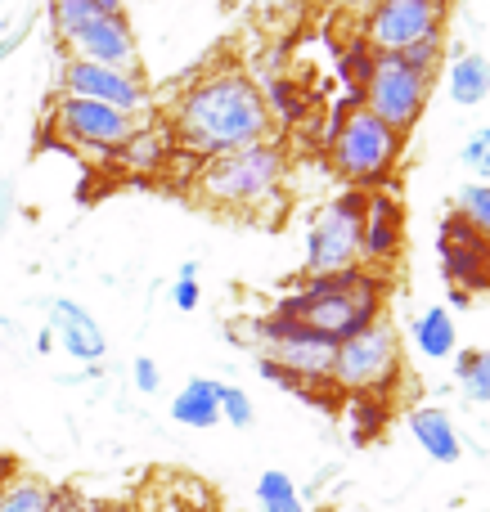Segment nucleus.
I'll return each mask as SVG.
<instances>
[{"label":"nucleus","instance_id":"1","mask_svg":"<svg viewBox=\"0 0 490 512\" xmlns=\"http://www.w3.org/2000/svg\"><path fill=\"white\" fill-rule=\"evenodd\" d=\"M171 131H176L180 149L198 153V158H221V153L275 140L270 135L275 122L266 113L261 86L239 68H216L180 90L176 108H171Z\"/></svg>","mask_w":490,"mask_h":512},{"label":"nucleus","instance_id":"2","mask_svg":"<svg viewBox=\"0 0 490 512\" xmlns=\"http://www.w3.org/2000/svg\"><path fill=\"white\" fill-rule=\"evenodd\" d=\"M270 315L293 319L297 328H306V333L338 346L383 315V274L365 270V265L342 270V274H311V279L297 292H288Z\"/></svg>","mask_w":490,"mask_h":512},{"label":"nucleus","instance_id":"3","mask_svg":"<svg viewBox=\"0 0 490 512\" xmlns=\"http://www.w3.org/2000/svg\"><path fill=\"white\" fill-rule=\"evenodd\" d=\"M405 149V135H396L387 122H378L360 99H347L338 117L329 126V153H333V167L347 185H356L360 194L369 189H383L392 180L396 162H401Z\"/></svg>","mask_w":490,"mask_h":512},{"label":"nucleus","instance_id":"4","mask_svg":"<svg viewBox=\"0 0 490 512\" xmlns=\"http://www.w3.org/2000/svg\"><path fill=\"white\" fill-rule=\"evenodd\" d=\"M284 171H288V158L275 140L248 144V149H234L203 162L198 198L212 207H225V212H248V207H261L279 194Z\"/></svg>","mask_w":490,"mask_h":512},{"label":"nucleus","instance_id":"5","mask_svg":"<svg viewBox=\"0 0 490 512\" xmlns=\"http://www.w3.org/2000/svg\"><path fill=\"white\" fill-rule=\"evenodd\" d=\"M401 333L387 315H378L369 328H360L356 337L338 342L333 351V391H347V396H383L392 391V382L401 378Z\"/></svg>","mask_w":490,"mask_h":512},{"label":"nucleus","instance_id":"6","mask_svg":"<svg viewBox=\"0 0 490 512\" xmlns=\"http://www.w3.org/2000/svg\"><path fill=\"white\" fill-rule=\"evenodd\" d=\"M450 0H369L360 14V36L374 54H405L423 41H441Z\"/></svg>","mask_w":490,"mask_h":512},{"label":"nucleus","instance_id":"7","mask_svg":"<svg viewBox=\"0 0 490 512\" xmlns=\"http://www.w3.org/2000/svg\"><path fill=\"white\" fill-rule=\"evenodd\" d=\"M360 203L365 194L351 189L324 203L306 225V274H342L360 265Z\"/></svg>","mask_w":490,"mask_h":512},{"label":"nucleus","instance_id":"8","mask_svg":"<svg viewBox=\"0 0 490 512\" xmlns=\"http://www.w3.org/2000/svg\"><path fill=\"white\" fill-rule=\"evenodd\" d=\"M428 95H432V81L423 77V72H414L410 63L396 59V54H378L374 72H369L365 90H360V104H365L378 122L392 126L396 135H410L414 122L423 117V108H428Z\"/></svg>","mask_w":490,"mask_h":512},{"label":"nucleus","instance_id":"9","mask_svg":"<svg viewBox=\"0 0 490 512\" xmlns=\"http://www.w3.org/2000/svg\"><path fill=\"white\" fill-rule=\"evenodd\" d=\"M248 337H252V351L266 355V360H275L279 369L297 373V378L311 382V387H333L329 373H333V351H338L333 342H324V337L297 328L293 319H275V315L252 319Z\"/></svg>","mask_w":490,"mask_h":512},{"label":"nucleus","instance_id":"10","mask_svg":"<svg viewBox=\"0 0 490 512\" xmlns=\"http://www.w3.org/2000/svg\"><path fill=\"white\" fill-rule=\"evenodd\" d=\"M50 131L54 140H63L68 149L81 153H122V144L140 131V122L117 113V108L95 104V99L59 95L50 108Z\"/></svg>","mask_w":490,"mask_h":512},{"label":"nucleus","instance_id":"11","mask_svg":"<svg viewBox=\"0 0 490 512\" xmlns=\"http://www.w3.org/2000/svg\"><path fill=\"white\" fill-rule=\"evenodd\" d=\"M59 86H63V95L95 99V104L117 108V113H126V117H140L144 108H149V86H144L140 72H117V68H104V63L68 59Z\"/></svg>","mask_w":490,"mask_h":512},{"label":"nucleus","instance_id":"12","mask_svg":"<svg viewBox=\"0 0 490 512\" xmlns=\"http://www.w3.org/2000/svg\"><path fill=\"white\" fill-rule=\"evenodd\" d=\"M437 252H441V270H446V283L450 292H486L490 288V239L464 225L455 212L441 221V239H437Z\"/></svg>","mask_w":490,"mask_h":512},{"label":"nucleus","instance_id":"13","mask_svg":"<svg viewBox=\"0 0 490 512\" xmlns=\"http://www.w3.org/2000/svg\"><path fill=\"white\" fill-rule=\"evenodd\" d=\"M63 45H68V59L104 63V68L117 72H140V45H135L126 14H90Z\"/></svg>","mask_w":490,"mask_h":512},{"label":"nucleus","instance_id":"14","mask_svg":"<svg viewBox=\"0 0 490 512\" xmlns=\"http://www.w3.org/2000/svg\"><path fill=\"white\" fill-rule=\"evenodd\" d=\"M405 252V207L387 189H369L360 203V265L383 270Z\"/></svg>","mask_w":490,"mask_h":512},{"label":"nucleus","instance_id":"15","mask_svg":"<svg viewBox=\"0 0 490 512\" xmlns=\"http://www.w3.org/2000/svg\"><path fill=\"white\" fill-rule=\"evenodd\" d=\"M50 333H59V346L77 364H86V369H95V364L104 360V351H108L104 328H99L95 315H90L86 306H77L72 297H54L50 301Z\"/></svg>","mask_w":490,"mask_h":512},{"label":"nucleus","instance_id":"16","mask_svg":"<svg viewBox=\"0 0 490 512\" xmlns=\"http://www.w3.org/2000/svg\"><path fill=\"white\" fill-rule=\"evenodd\" d=\"M405 423H410V436L419 441V450L428 454L432 463H446L450 468V463L464 459V436H459L446 405H419V409H410Z\"/></svg>","mask_w":490,"mask_h":512},{"label":"nucleus","instance_id":"17","mask_svg":"<svg viewBox=\"0 0 490 512\" xmlns=\"http://www.w3.org/2000/svg\"><path fill=\"white\" fill-rule=\"evenodd\" d=\"M410 337H414V351L423 355V360H455L459 351V324H455V310L446 306H428L414 315L410 324Z\"/></svg>","mask_w":490,"mask_h":512},{"label":"nucleus","instance_id":"18","mask_svg":"<svg viewBox=\"0 0 490 512\" xmlns=\"http://www.w3.org/2000/svg\"><path fill=\"white\" fill-rule=\"evenodd\" d=\"M171 418L180 427H194V432H207V427L221 423V382L216 378H189L180 387V396L171 400Z\"/></svg>","mask_w":490,"mask_h":512},{"label":"nucleus","instance_id":"19","mask_svg":"<svg viewBox=\"0 0 490 512\" xmlns=\"http://www.w3.org/2000/svg\"><path fill=\"white\" fill-rule=\"evenodd\" d=\"M446 90L450 104L459 108H477L482 99H490V59L482 50H459L446 68Z\"/></svg>","mask_w":490,"mask_h":512},{"label":"nucleus","instance_id":"20","mask_svg":"<svg viewBox=\"0 0 490 512\" xmlns=\"http://www.w3.org/2000/svg\"><path fill=\"white\" fill-rule=\"evenodd\" d=\"M59 490L41 477H14L0 495V512H59Z\"/></svg>","mask_w":490,"mask_h":512},{"label":"nucleus","instance_id":"21","mask_svg":"<svg viewBox=\"0 0 490 512\" xmlns=\"http://www.w3.org/2000/svg\"><path fill=\"white\" fill-rule=\"evenodd\" d=\"M257 504H261V512H311L302 490H297V481L279 468H266L257 477Z\"/></svg>","mask_w":490,"mask_h":512},{"label":"nucleus","instance_id":"22","mask_svg":"<svg viewBox=\"0 0 490 512\" xmlns=\"http://www.w3.org/2000/svg\"><path fill=\"white\" fill-rule=\"evenodd\" d=\"M455 382L473 405H490V346L477 351H455Z\"/></svg>","mask_w":490,"mask_h":512},{"label":"nucleus","instance_id":"23","mask_svg":"<svg viewBox=\"0 0 490 512\" xmlns=\"http://www.w3.org/2000/svg\"><path fill=\"white\" fill-rule=\"evenodd\" d=\"M261 99H266L270 122H297V117H306V90L293 77H270L261 86Z\"/></svg>","mask_w":490,"mask_h":512},{"label":"nucleus","instance_id":"24","mask_svg":"<svg viewBox=\"0 0 490 512\" xmlns=\"http://www.w3.org/2000/svg\"><path fill=\"white\" fill-rule=\"evenodd\" d=\"M455 216L464 225H473L482 239H490V185H473V180H468L455 194Z\"/></svg>","mask_w":490,"mask_h":512},{"label":"nucleus","instance_id":"25","mask_svg":"<svg viewBox=\"0 0 490 512\" xmlns=\"http://www.w3.org/2000/svg\"><path fill=\"white\" fill-rule=\"evenodd\" d=\"M374 63H378V54L369 50L365 36H360V41H351L347 50H342V77H347V86H351V99H360V90H365Z\"/></svg>","mask_w":490,"mask_h":512},{"label":"nucleus","instance_id":"26","mask_svg":"<svg viewBox=\"0 0 490 512\" xmlns=\"http://www.w3.org/2000/svg\"><path fill=\"white\" fill-rule=\"evenodd\" d=\"M459 162H464V171L473 176V185H490V126H477V131L468 135L464 149H459Z\"/></svg>","mask_w":490,"mask_h":512},{"label":"nucleus","instance_id":"27","mask_svg":"<svg viewBox=\"0 0 490 512\" xmlns=\"http://www.w3.org/2000/svg\"><path fill=\"white\" fill-rule=\"evenodd\" d=\"M221 418L230 427H239V432H248V427L257 423V405H252V396L243 387H234V382H221Z\"/></svg>","mask_w":490,"mask_h":512},{"label":"nucleus","instance_id":"28","mask_svg":"<svg viewBox=\"0 0 490 512\" xmlns=\"http://www.w3.org/2000/svg\"><path fill=\"white\" fill-rule=\"evenodd\" d=\"M351 418H356V427H351L356 445H369L378 432H383L387 409H383V400H374V396H356V405H351Z\"/></svg>","mask_w":490,"mask_h":512},{"label":"nucleus","instance_id":"29","mask_svg":"<svg viewBox=\"0 0 490 512\" xmlns=\"http://www.w3.org/2000/svg\"><path fill=\"white\" fill-rule=\"evenodd\" d=\"M90 14H95V9H90L86 0H50V23H54V32H59V41H68Z\"/></svg>","mask_w":490,"mask_h":512},{"label":"nucleus","instance_id":"30","mask_svg":"<svg viewBox=\"0 0 490 512\" xmlns=\"http://www.w3.org/2000/svg\"><path fill=\"white\" fill-rule=\"evenodd\" d=\"M122 158L131 162L135 171H153L158 167V158H162V140H153L149 131H135L131 140L122 144Z\"/></svg>","mask_w":490,"mask_h":512},{"label":"nucleus","instance_id":"31","mask_svg":"<svg viewBox=\"0 0 490 512\" xmlns=\"http://www.w3.org/2000/svg\"><path fill=\"white\" fill-rule=\"evenodd\" d=\"M396 59H405L414 72H423V77H437V68L446 63V36L441 41H423V45H414V50H405V54H396Z\"/></svg>","mask_w":490,"mask_h":512},{"label":"nucleus","instance_id":"32","mask_svg":"<svg viewBox=\"0 0 490 512\" xmlns=\"http://www.w3.org/2000/svg\"><path fill=\"white\" fill-rule=\"evenodd\" d=\"M198 301H203V288H198V261H185L180 265V279L171 283V306L198 310Z\"/></svg>","mask_w":490,"mask_h":512},{"label":"nucleus","instance_id":"33","mask_svg":"<svg viewBox=\"0 0 490 512\" xmlns=\"http://www.w3.org/2000/svg\"><path fill=\"white\" fill-rule=\"evenodd\" d=\"M131 378H135V391H144V396H153V391L162 387V373H158V364H153L149 355H140V360H135Z\"/></svg>","mask_w":490,"mask_h":512},{"label":"nucleus","instance_id":"34","mask_svg":"<svg viewBox=\"0 0 490 512\" xmlns=\"http://www.w3.org/2000/svg\"><path fill=\"white\" fill-rule=\"evenodd\" d=\"M243 5H252L257 14H288V9H297L302 0H243Z\"/></svg>","mask_w":490,"mask_h":512},{"label":"nucleus","instance_id":"35","mask_svg":"<svg viewBox=\"0 0 490 512\" xmlns=\"http://www.w3.org/2000/svg\"><path fill=\"white\" fill-rule=\"evenodd\" d=\"M23 41H27V27H18L14 36H5V41H0V63H5L9 54H14V50H18V45H23Z\"/></svg>","mask_w":490,"mask_h":512},{"label":"nucleus","instance_id":"36","mask_svg":"<svg viewBox=\"0 0 490 512\" xmlns=\"http://www.w3.org/2000/svg\"><path fill=\"white\" fill-rule=\"evenodd\" d=\"M95 14H122V0H86Z\"/></svg>","mask_w":490,"mask_h":512},{"label":"nucleus","instance_id":"37","mask_svg":"<svg viewBox=\"0 0 490 512\" xmlns=\"http://www.w3.org/2000/svg\"><path fill=\"white\" fill-rule=\"evenodd\" d=\"M329 5H338V9H351V14H365V9H369V0H329Z\"/></svg>","mask_w":490,"mask_h":512},{"label":"nucleus","instance_id":"38","mask_svg":"<svg viewBox=\"0 0 490 512\" xmlns=\"http://www.w3.org/2000/svg\"><path fill=\"white\" fill-rule=\"evenodd\" d=\"M9 481H14V463H9V459H0V495H5V486H9Z\"/></svg>","mask_w":490,"mask_h":512},{"label":"nucleus","instance_id":"39","mask_svg":"<svg viewBox=\"0 0 490 512\" xmlns=\"http://www.w3.org/2000/svg\"><path fill=\"white\" fill-rule=\"evenodd\" d=\"M50 346H54V333H50V328H41V337H36V351L50 355Z\"/></svg>","mask_w":490,"mask_h":512},{"label":"nucleus","instance_id":"40","mask_svg":"<svg viewBox=\"0 0 490 512\" xmlns=\"http://www.w3.org/2000/svg\"><path fill=\"white\" fill-rule=\"evenodd\" d=\"M59 512H99V508H86V504H77V499H59Z\"/></svg>","mask_w":490,"mask_h":512},{"label":"nucleus","instance_id":"41","mask_svg":"<svg viewBox=\"0 0 490 512\" xmlns=\"http://www.w3.org/2000/svg\"><path fill=\"white\" fill-rule=\"evenodd\" d=\"M482 512H490V508H482Z\"/></svg>","mask_w":490,"mask_h":512}]
</instances>
